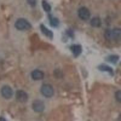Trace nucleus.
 <instances>
[{
	"label": "nucleus",
	"mask_w": 121,
	"mask_h": 121,
	"mask_svg": "<svg viewBox=\"0 0 121 121\" xmlns=\"http://www.w3.org/2000/svg\"><path fill=\"white\" fill-rule=\"evenodd\" d=\"M78 16L82 20L87 21L90 18L91 13L88 8L85 7H81L78 12Z\"/></svg>",
	"instance_id": "obj_4"
},
{
	"label": "nucleus",
	"mask_w": 121,
	"mask_h": 121,
	"mask_svg": "<svg viewBox=\"0 0 121 121\" xmlns=\"http://www.w3.org/2000/svg\"><path fill=\"white\" fill-rule=\"evenodd\" d=\"M71 50H72V53L75 56H78L79 55H81L82 53V47L81 45L79 44H74V45H72L71 47Z\"/></svg>",
	"instance_id": "obj_9"
},
{
	"label": "nucleus",
	"mask_w": 121,
	"mask_h": 121,
	"mask_svg": "<svg viewBox=\"0 0 121 121\" xmlns=\"http://www.w3.org/2000/svg\"><path fill=\"white\" fill-rule=\"evenodd\" d=\"M104 36L107 40H120L121 39V29L115 28L113 30H107L105 33Z\"/></svg>",
	"instance_id": "obj_1"
},
{
	"label": "nucleus",
	"mask_w": 121,
	"mask_h": 121,
	"mask_svg": "<svg viewBox=\"0 0 121 121\" xmlns=\"http://www.w3.org/2000/svg\"><path fill=\"white\" fill-rule=\"evenodd\" d=\"M98 69L102 72H108L111 74H113V70L111 67L108 66L106 64H101L98 67Z\"/></svg>",
	"instance_id": "obj_11"
},
{
	"label": "nucleus",
	"mask_w": 121,
	"mask_h": 121,
	"mask_svg": "<svg viewBox=\"0 0 121 121\" xmlns=\"http://www.w3.org/2000/svg\"><path fill=\"white\" fill-rule=\"evenodd\" d=\"M115 98L117 102L121 103V90H118L115 93Z\"/></svg>",
	"instance_id": "obj_16"
},
{
	"label": "nucleus",
	"mask_w": 121,
	"mask_h": 121,
	"mask_svg": "<svg viewBox=\"0 0 121 121\" xmlns=\"http://www.w3.org/2000/svg\"><path fill=\"white\" fill-rule=\"evenodd\" d=\"M0 121H7L6 119L3 117H0Z\"/></svg>",
	"instance_id": "obj_18"
},
{
	"label": "nucleus",
	"mask_w": 121,
	"mask_h": 121,
	"mask_svg": "<svg viewBox=\"0 0 121 121\" xmlns=\"http://www.w3.org/2000/svg\"><path fill=\"white\" fill-rule=\"evenodd\" d=\"M119 121H121V114L120 115L119 117Z\"/></svg>",
	"instance_id": "obj_19"
},
{
	"label": "nucleus",
	"mask_w": 121,
	"mask_h": 121,
	"mask_svg": "<svg viewBox=\"0 0 121 121\" xmlns=\"http://www.w3.org/2000/svg\"><path fill=\"white\" fill-rule=\"evenodd\" d=\"M40 29L41 30L42 33L47 36V37L49 38H53V33L52 32L51 30H50L49 29H47L44 25L41 24L40 26Z\"/></svg>",
	"instance_id": "obj_10"
},
{
	"label": "nucleus",
	"mask_w": 121,
	"mask_h": 121,
	"mask_svg": "<svg viewBox=\"0 0 121 121\" xmlns=\"http://www.w3.org/2000/svg\"><path fill=\"white\" fill-rule=\"evenodd\" d=\"M42 6H43V8L44 11H45L46 12H50L51 11V6L45 0H43L42 1Z\"/></svg>",
	"instance_id": "obj_14"
},
{
	"label": "nucleus",
	"mask_w": 121,
	"mask_h": 121,
	"mask_svg": "<svg viewBox=\"0 0 121 121\" xmlns=\"http://www.w3.org/2000/svg\"><path fill=\"white\" fill-rule=\"evenodd\" d=\"M27 3L29 6L31 7H34L36 4V0H26Z\"/></svg>",
	"instance_id": "obj_17"
},
{
	"label": "nucleus",
	"mask_w": 121,
	"mask_h": 121,
	"mask_svg": "<svg viewBox=\"0 0 121 121\" xmlns=\"http://www.w3.org/2000/svg\"><path fill=\"white\" fill-rule=\"evenodd\" d=\"M32 108L35 112L41 113L44 111L45 108V105L43 101L39 100H35L32 104Z\"/></svg>",
	"instance_id": "obj_6"
},
{
	"label": "nucleus",
	"mask_w": 121,
	"mask_h": 121,
	"mask_svg": "<svg viewBox=\"0 0 121 121\" xmlns=\"http://www.w3.org/2000/svg\"><path fill=\"white\" fill-rule=\"evenodd\" d=\"M41 92L44 96L51 98L53 96L54 89L50 84H44L41 88Z\"/></svg>",
	"instance_id": "obj_3"
},
{
	"label": "nucleus",
	"mask_w": 121,
	"mask_h": 121,
	"mask_svg": "<svg viewBox=\"0 0 121 121\" xmlns=\"http://www.w3.org/2000/svg\"><path fill=\"white\" fill-rule=\"evenodd\" d=\"M31 76L33 80L39 81L42 80L44 77V74L42 71L39 70H35L31 73Z\"/></svg>",
	"instance_id": "obj_8"
},
{
	"label": "nucleus",
	"mask_w": 121,
	"mask_h": 121,
	"mask_svg": "<svg viewBox=\"0 0 121 121\" xmlns=\"http://www.w3.org/2000/svg\"><path fill=\"white\" fill-rule=\"evenodd\" d=\"M15 27L19 30H28L32 28V25L24 18H19L15 23Z\"/></svg>",
	"instance_id": "obj_2"
},
{
	"label": "nucleus",
	"mask_w": 121,
	"mask_h": 121,
	"mask_svg": "<svg viewBox=\"0 0 121 121\" xmlns=\"http://www.w3.org/2000/svg\"><path fill=\"white\" fill-rule=\"evenodd\" d=\"M2 96L6 99H9L13 96V91L11 87L9 85H4L1 90Z\"/></svg>",
	"instance_id": "obj_5"
},
{
	"label": "nucleus",
	"mask_w": 121,
	"mask_h": 121,
	"mask_svg": "<svg viewBox=\"0 0 121 121\" xmlns=\"http://www.w3.org/2000/svg\"><path fill=\"white\" fill-rule=\"evenodd\" d=\"M50 19V23L52 27H58L59 24V21L58 20V18H55V17H52V16H50V17L49 18Z\"/></svg>",
	"instance_id": "obj_13"
},
{
	"label": "nucleus",
	"mask_w": 121,
	"mask_h": 121,
	"mask_svg": "<svg viewBox=\"0 0 121 121\" xmlns=\"http://www.w3.org/2000/svg\"><path fill=\"white\" fill-rule=\"evenodd\" d=\"M119 59V56L116 55H110L108 57V60L112 64H116L118 61Z\"/></svg>",
	"instance_id": "obj_15"
},
{
	"label": "nucleus",
	"mask_w": 121,
	"mask_h": 121,
	"mask_svg": "<svg viewBox=\"0 0 121 121\" xmlns=\"http://www.w3.org/2000/svg\"><path fill=\"white\" fill-rule=\"evenodd\" d=\"M16 99L18 102L24 103L28 100V95L23 90H18L16 93Z\"/></svg>",
	"instance_id": "obj_7"
},
{
	"label": "nucleus",
	"mask_w": 121,
	"mask_h": 121,
	"mask_svg": "<svg viewBox=\"0 0 121 121\" xmlns=\"http://www.w3.org/2000/svg\"><path fill=\"white\" fill-rule=\"evenodd\" d=\"M90 24L91 26L94 27H99L102 24V22L100 18L98 17H95L91 20Z\"/></svg>",
	"instance_id": "obj_12"
}]
</instances>
